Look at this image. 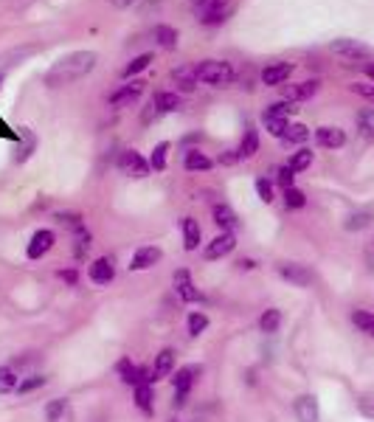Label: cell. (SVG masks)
<instances>
[{
	"mask_svg": "<svg viewBox=\"0 0 374 422\" xmlns=\"http://www.w3.org/2000/svg\"><path fill=\"white\" fill-rule=\"evenodd\" d=\"M48 380L42 378V375H28V378H23L20 383H17V394H31V391H37V389H42Z\"/></svg>",
	"mask_w": 374,
	"mask_h": 422,
	"instance_id": "74e56055",
	"label": "cell"
},
{
	"mask_svg": "<svg viewBox=\"0 0 374 422\" xmlns=\"http://www.w3.org/2000/svg\"><path fill=\"white\" fill-rule=\"evenodd\" d=\"M352 90H355L357 96H363V99L374 101V85H352Z\"/></svg>",
	"mask_w": 374,
	"mask_h": 422,
	"instance_id": "7dc6e473",
	"label": "cell"
},
{
	"mask_svg": "<svg viewBox=\"0 0 374 422\" xmlns=\"http://www.w3.org/2000/svg\"><path fill=\"white\" fill-rule=\"evenodd\" d=\"M119 169L124 175H133V178H146L149 175V164L135 152V149H124L121 158H119Z\"/></svg>",
	"mask_w": 374,
	"mask_h": 422,
	"instance_id": "8992f818",
	"label": "cell"
},
{
	"mask_svg": "<svg viewBox=\"0 0 374 422\" xmlns=\"http://www.w3.org/2000/svg\"><path fill=\"white\" fill-rule=\"evenodd\" d=\"M284 205L293 208V211H296V208H304V205H307V194H304L301 189H296V186H293V189H284Z\"/></svg>",
	"mask_w": 374,
	"mask_h": 422,
	"instance_id": "ab89813d",
	"label": "cell"
},
{
	"mask_svg": "<svg viewBox=\"0 0 374 422\" xmlns=\"http://www.w3.org/2000/svg\"><path fill=\"white\" fill-rule=\"evenodd\" d=\"M194 3H200V0H194Z\"/></svg>",
	"mask_w": 374,
	"mask_h": 422,
	"instance_id": "9f6ffc18",
	"label": "cell"
},
{
	"mask_svg": "<svg viewBox=\"0 0 374 422\" xmlns=\"http://www.w3.org/2000/svg\"><path fill=\"white\" fill-rule=\"evenodd\" d=\"M60 276H62V279H65L68 285H76V271H62Z\"/></svg>",
	"mask_w": 374,
	"mask_h": 422,
	"instance_id": "db71d44e",
	"label": "cell"
},
{
	"mask_svg": "<svg viewBox=\"0 0 374 422\" xmlns=\"http://www.w3.org/2000/svg\"><path fill=\"white\" fill-rule=\"evenodd\" d=\"M158 116H160V110L155 108V104H149V108L144 110V124H149V121H152V119H158Z\"/></svg>",
	"mask_w": 374,
	"mask_h": 422,
	"instance_id": "681fc988",
	"label": "cell"
},
{
	"mask_svg": "<svg viewBox=\"0 0 374 422\" xmlns=\"http://www.w3.org/2000/svg\"><path fill=\"white\" fill-rule=\"evenodd\" d=\"M160 248H155V245H144V248H138L135 251V256H133V262H130V271H149L155 262H160Z\"/></svg>",
	"mask_w": 374,
	"mask_h": 422,
	"instance_id": "8fae6325",
	"label": "cell"
},
{
	"mask_svg": "<svg viewBox=\"0 0 374 422\" xmlns=\"http://www.w3.org/2000/svg\"><path fill=\"white\" fill-rule=\"evenodd\" d=\"M309 164H312V152H309V149H298V152H293V158H290L287 167H290V172L298 175V172H304Z\"/></svg>",
	"mask_w": 374,
	"mask_h": 422,
	"instance_id": "836d02e7",
	"label": "cell"
},
{
	"mask_svg": "<svg viewBox=\"0 0 374 422\" xmlns=\"http://www.w3.org/2000/svg\"><path fill=\"white\" fill-rule=\"evenodd\" d=\"M296 110H298L296 104L284 99V101H276V104H271V108H267L264 113H271V116H282V119H290V116H293Z\"/></svg>",
	"mask_w": 374,
	"mask_h": 422,
	"instance_id": "60d3db41",
	"label": "cell"
},
{
	"mask_svg": "<svg viewBox=\"0 0 374 422\" xmlns=\"http://www.w3.org/2000/svg\"><path fill=\"white\" fill-rule=\"evenodd\" d=\"M256 194H259L262 203H273V186H271V180L259 178V180H256Z\"/></svg>",
	"mask_w": 374,
	"mask_h": 422,
	"instance_id": "f6af8a7d",
	"label": "cell"
},
{
	"mask_svg": "<svg viewBox=\"0 0 374 422\" xmlns=\"http://www.w3.org/2000/svg\"><path fill=\"white\" fill-rule=\"evenodd\" d=\"M237 161H239V149H237V152L228 149L226 155H220V164H226V167H228V164H237Z\"/></svg>",
	"mask_w": 374,
	"mask_h": 422,
	"instance_id": "c3c4849f",
	"label": "cell"
},
{
	"mask_svg": "<svg viewBox=\"0 0 374 422\" xmlns=\"http://www.w3.org/2000/svg\"><path fill=\"white\" fill-rule=\"evenodd\" d=\"M290 74H293V65H290V62H273V65H267V68L262 71V82H264L267 87H276V85H284V82L290 79Z\"/></svg>",
	"mask_w": 374,
	"mask_h": 422,
	"instance_id": "4fadbf2b",
	"label": "cell"
},
{
	"mask_svg": "<svg viewBox=\"0 0 374 422\" xmlns=\"http://www.w3.org/2000/svg\"><path fill=\"white\" fill-rule=\"evenodd\" d=\"M172 369H175V352L172 349H164V352H158L155 357V366H152V372H155V380H164L172 375Z\"/></svg>",
	"mask_w": 374,
	"mask_h": 422,
	"instance_id": "ffe728a7",
	"label": "cell"
},
{
	"mask_svg": "<svg viewBox=\"0 0 374 422\" xmlns=\"http://www.w3.org/2000/svg\"><path fill=\"white\" fill-rule=\"evenodd\" d=\"M116 369H119V378H121L127 386H138V366H133L130 357H121Z\"/></svg>",
	"mask_w": 374,
	"mask_h": 422,
	"instance_id": "4dcf8cb0",
	"label": "cell"
},
{
	"mask_svg": "<svg viewBox=\"0 0 374 422\" xmlns=\"http://www.w3.org/2000/svg\"><path fill=\"white\" fill-rule=\"evenodd\" d=\"M175 287H178L183 301H200V290L192 285L189 271H175Z\"/></svg>",
	"mask_w": 374,
	"mask_h": 422,
	"instance_id": "d6986e66",
	"label": "cell"
},
{
	"mask_svg": "<svg viewBox=\"0 0 374 422\" xmlns=\"http://www.w3.org/2000/svg\"><path fill=\"white\" fill-rule=\"evenodd\" d=\"M113 276H116V268H113L110 256H99L90 265V282H96V285H110Z\"/></svg>",
	"mask_w": 374,
	"mask_h": 422,
	"instance_id": "7c38bea8",
	"label": "cell"
},
{
	"mask_svg": "<svg viewBox=\"0 0 374 422\" xmlns=\"http://www.w3.org/2000/svg\"><path fill=\"white\" fill-rule=\"evenodd\" d=\"M366 76H368V79H374V65H366Z\"/></svg>",
	"mask_w": 374,
	"mask_h": 422,
	"instance_id": "11a10c76",
	"label": "cell"
},
{
	"mask_svg": "<svg viewBox=\"0 0 374 422\" xmlns=\"http://www.w3.org/2000/svg\"><path fill=\"white\" fill-rule=\"evenodd\" d=\"M172 79H175V85H178L180 93H192L194 85L200 82V79H197V68H189V65L175 68V71H172Z\"/></svg>",
	"mask_w": 374,
	"mask_h": 422,
	"instance_id": "ac0fdd59",
	"label": "cell"
},
{
	"mask_svg": "<svg viewBox=\"0 0 374 422\" xmlns=\"http://www.w3.org/2000/svg\"><path fill=\"white\" fill-rule=\"evenodd\" d=\"M155 40H158L160 48H167V51L178 48V31L172 26H155Z\"/></svg>",
	"mask_w": 374,
	"mask_h": 422,
	"instance_id": "f1b7e54d",
	"label": "cell"
},
{
	"mask_svg": "<svg viewBox=\"0 0 374 422\" xmlns=\"http://www.w3.org/2000/svg\"><path fill=\"white\" fill-rule=\"evenodd\" d=\"M183 164H186V169H189V172H208V169L214 167V164H211V158H208V155H203L200 149H189Z\"/></svg>",
	"mask_w": 374,
	"mask_h": 422,
	"instance_id": "cb8c5ba5",
	"label": "cell"
},
{
	"mask_svg": "<svg viewBox=\"0 0 374 422\" xmlns=\"http://www.w3.org/2000/svg\"><path fill=\"white\" fill-rule=\"evenodd\" d=\"M110 3H113L116 9H130V6L135 3V0H110Z\"/></svg>",
	"mask_w": 374,
	"mask_h": 422,
	"instance_id": "f5cc1de1",
	"label": "cell"
},
{
	"mask_svg": "<svg viewBox=\"0 0 374 422\" xmlns=\"http://www.w3.org/2000/svg\"><path fill=\"white\" fill-rule=\"evenodd\" d=\"M330 51H332L335 57H343V60H366L368 57V48L363 42H357V40H349V37L335 40L330 45Z\"/></svg>",
	"mask_w": 374,
	"mask_h": 422,
	"instance_id": "5b68a950",
	"label": "cell"
},
{
	"mask_svg": "<svg viewBox=\"0 0 374 422\" xmlns=\"http://www.w3.org/2000/svg\"><path fill=\"white\" fill-rule=\"evenodd\" d=\"M293 408H296V416H298V422H321L318 400H315L312 394H301V397H296Z\"/></svg>",
	"mask_w": 374,
	"mask_h": 422,
	"instance_id": "30bf717a",
	"label": "cell"
},
{
	"mask_svg": "<svg viewBox=\"0 0 374 422\" xmlns=\"http://www.w3.org/2000/svg\"><path fill=\"white\" fill-rule=\"evenodd\" d=\"M282 90H284L287 101H304V99H312L318 93V82L307 79V82H298V85H282Z\"/></svg>",
	"mask_w": 374,
	"mask_h": 422,
	"instance_id": "2e32d148",
	"label": "cell"
},
{
	"mask_svg": "<svg viewBox=\"0 0 374 422\" xmlns=\"http://www.w3.org/2000/svg\"><path fill=\"white\" fill-rule=\"evenodd\" d=\"M17 369L15 366H0V394L17 391Z\"/></svg>",
	"mask_w": 374,
	"mask_h": 422,
	"instance_id": "83f0119b",
	"label": "cell"
},
{
	"mask_svg": "<svg viewBox=\"0 0 374 422\" xmlns=\"http://www.w3.org/2000/svg\"><path fill=\"white\" fill-rule=\"evenodd\" d=\"M152 386H135V405L144 411V414H152Z\"/></svg>",
	"mask_w": 374,
	"mask_h": 422,
	"instance_id": "e575fe53",
	"label": "cell"
},
{
	"mask_svg": "<svg viewBox=\"0 0 374 422\" xmlns=\"http://www.w3.org/2000/svg\"><path fill=\"white\" fill-rule=\"evenodd\" d=\"M96 51H74V54L62 57L57 65H53L45 76L48 85H68V82H76L82 76H87L93 68H96Z\"/></svg>",
	"mask_w": 374,
	"mask_h": 422,
	"instance_id": "6da1fadb",
	"label": "cell"
},
{
	"mask_svg": "<svg viewBox=\"0 0 374 422\" xmlns=\"http://www.w3.org/2000/svg\"><path fill=\"white\" fill-rule=\"evenodd\" d=\"M53 242H57V237H53V231H48V228H40V231L31 237L28 248H26L28 259H40V256H45V253L53 248Z\"/></svg>",
	"mask_w": 374,
	"mask_h": 422,
	"instance_id": "ba28073f",
	"label": "cell"
},
{
	"mask_svg": "<svg viewBox=\"0 0 374 422\" xmlns=\"http://www.w3.org/2000/svg\"><path fill=\"white\" fill-rule=\"evenodd\" d=\"M149 62H152V54H141V57H135V60L121 71V76H124V79H133L135 74H141L144 68H149Z\"/></svg>",
	"mask_w": 374,
	"mask_h": 422,
	"instance_id": "8d00e7d4",
	"label": "cell"
},
{
	"mask_svg": "<svg viewBox=\"0 0 374 422\" xmlns=\"http://www.w3.org/2000/svg\"><path fill=\"white\" fill-rule=\"evenodd\" d=\"M293 178H296V172H290V167H282V169L276 172V183H279L282 189H293Z\"/></svg>",
	"mask_w": 374,
	"mask_h": 422,
	"instance_id": "bcb514c9",
	"label": "cell"
},
{
	"mask_svg": "<svg viewBox=\"0 0 374 422\" xmlns=\"http://www.w3.org/2000/svg\"><path fill=\"white\" fill-rule=\"evenodd\" d=\"M357 130L366 135V138H374V110L366 108L357 113Z\"/></svg>",
	"mask_w": 374,
	"mask_h": 422,
	"instance_id": "d590c367",
	"label": "cell"
},
{
	"mask_svg": "<svg viewBox=\"0 0 374 422\" xmlns=\"http://www.w3.org/2000/svg\"><path fill=\"white\" fill-rule=\"evenodd\" d=\"M200 237H203L200 223L194 217H186L183 220V245H186V251H197L200 248Z\"/></svg>",
	"mask_w": 374,
	"mask_h": 422,
	"instance_id": "44dd1931",
	"label": "cell"
},
{
	"mask_svg": "<svg viewBox=\"0 0 374 422\" xmlns=\"http://www.w3.org/2000/svg\"><path fill=\"white\" fill-rule=\"evenodd\" d=\"M20 138H23L26 144H23V149H20V152H17V158H15L17 164L28 161V158H31V152H34V146H37V138H34V133H31L28 127H20Z\"/></svg>",
	"mask_w": 374,
	"mask_h": 422,
	"instance_id": "1f68e13d",
	"label": "cell"
},
{
	"mask_svg": "<svg viewBox=\"0 0 374 422\" xmlns=\"http://www.w3.org/2000/svg\"><path fill=\"white\" fill-rule=\"evenodd\" d=\"M237 265H239L242 271H253V268H256V262H253V259H239Z\"/></svg>",
	"mask_w": 374,
	"mask_h": 422,
	"instance_id": "816d5d0a",
	"label": "cell"
},
{
	"mask_svg": "<svg viewBox=\"0 0 374 422\" xmlns=\"http://www.w3.org/2000/svg\"><path fill=\"white\" fill-rule=\"evenodd\" d=\"M357 411H360L363 416L374 419V391H366V394L357 397Z\"/></svg>",
	"mask_w": 374,
	"mask_h": 422,
	"instance_id": "ee69618b",
	"label": "cell"
},
{
	"mask_svg": "<svg viewBox=\"0 0 374 422\" xmlns=\"http://www.w3.org/2000/svg\"><path fill=\"white\" fill-rule=\"evenodd\" d=\"M307 138H309V130H307L304 124H290L282 141H287V144H304Z\"/></svg>",
	"mask_w": 374,
	"mask_h": 422,
	"instance_id": "f35d334b",
	"label": "cell"
},
{
	"mask_svg": "<svg viewBox=\"0 0 374 422\" xmlns=\"http://www.w3.org/2000/svg\"><path fill=\"white\" fill-rule=\"evenodd\" d=\"M279 327H282V312L279 310H264L262 312V319H259V330L262 332H267V335H273V332H279Z\"/></svg>",
	"mask_w": 374,
	"mask_h": 422,
	"instance_id": "484cf974",
	"label": "cell"
},
{
	"mask_svg": "<svg viewBox=\"0 0 374 422\" xmlns=\"http://www.w3.org/2000/svg\"><path fill=\"white\" fill-rule=\"evenodd\" d=\"M262 124H264V130L271 133V135L284 138V133H287V127H290V119H282V116H271V113H264V116H262Z\"/></svg>",
	"mask_w": 374,
	"mask_h": 422,
	"instance_id": "4316f807",
	"label": "cell"
},
{
	"mask_svg": "<svg viewBox=\"0 0 374 422\" xmlns=\"http://www.w3.org/2000/svg\"><path fill=\"white\" fill-rule=\"evenodd\" d=\"M186 400H189V394H183V391H175V408H183V405H186Z\"/></svg>",
	"mask_w": 374,
	"mask_h": 422,
	"instance_id": "f907efd6",
	"label": "cell"
},
{
	"mask_svg": "<svg viewBox=\"0 0 374 422\" xmlns=\"http://www.w3.org/2000/svg\"><path fill=\"white\" fill-rule=\"evenodd\" d=\"M279 276L296 287H309L312 285V271L307 265H298V262H284L279 265Z\"/></svg>",
	"mask_w": 374,
	"mask_h": 422,
	"instance_id": "277c9868",
	"label": "cell"
},
{
	"mask_svg": "<svg viewBox=\"0 0 374 422\" xmlns=\"http://www.w3.org/2000/svg\"><path fill=\"white\" fill-rule=\"evenodd\" d=\"M167 152H169V144H167V141H160V144L152 149L149 167H152L155 172H164V169H167Z\"/></svg>",
	"mask_w": 374,
	"mask_h": 422,
	"instance_id": "d6a6232c",
	"label": "cell"
},
{
	"mask_svg": "<svg viewBox=\"0 0 374 422\" xmlns=\"http://www.w3.org/2000/svg\"><path fill=\"white\" fill-rule=\"evenodd\" d=\"M352 324H355L360 332H366V335H371V338H374V315H371V312H366V310H355V312H352Z\"/></svg>",
	"mask_w": 374,
	"mask_h": 422,
	"instance_id": "f546056e",
	"label": "cell"
},
{
	"mask_svg": "<svg viewBox=\"0 0 374 422\" xmlns=\"http://www.w3.org/2000/svg\"><path fill=\"white\" fill-rule=\"evenodd\" d=\"M172 422H178V419H172Z\"/></svg>",
	"mask_w": 374,
	"mask_h": 422,
	"instance_id": "6f0895ef",
	"label": "cell"
},
{
	"mask_svg": "<svg viewBox=\"0 0 374 422\" xmlns=\"http://www.w3.org/2000/svg\"><path fill=\"white\" fill-rule=\"evenodd\" d=\"M214 223H217L223 231H231L237 228V214H234V208L220 203V205H214Z\"/></svg>",
	"mask_w": 374,
	"mask_h": 422,
	"instance_id": "603a6c76",
	"label": "cell"
},
{
	"mask_svg": "<svg viewBox=\"0 0 374 422\" xmlns=\"http://www.w3.org/2000/svg\"><path fill=\"white\" fill-rule=\"evenodd\" d=\"M315 141L324 149H341L346 144V133L341 127H318L315 130Z\"/></svg>",
	"mask_w": 374,
	"mask_h": 422,
	"instance_id": "9a60e30c",
	"label": "cell"
},
{
	"mask_svg": "<svg viewBox=\"0 0 374 422\" xmlns=\"http://www.w3.org/2000/svg\"><path fill=\"white\" fill-rule=\"evenodd\" d=\"M197 68V79L205 82V85H214V87H223V85H231L234 82V68L231 62L226 60H205Z\"/></svg>",
	"mask_w": 374,
	"mask_h": 422,
	"instance_id": "7a4b0ae2",
	"label": "cell"
},
{
	"mask_svg": "<svg viewBox=\"0 0 374 422\" xmlns=\"http://www.w3.org/2000/svg\"><path fill=\"white\" fill-rule=\"evenodd\" d=\"M368 223H371V214H368V211H357V214H349L346 228H349V231H360V228H366Z\"/></svg>",
	"mask_w": 374,
	"mask_h": 422,
	"instance_id": "7bdbcfd3",
	"label": "cell"
},
{
	"mask_svg": "<svg viewBox=\"0 0 374 422\" xmlns=\"http://www.w3.org/2000/svg\"><path fill=\"white\" fill-rule=\"evenodd\" d=\"M45 422H74V408L68 400L57 397L45 405Z\"/></svg>",
	"mask_w": 374,
	"mask_h": 422,
	"instance_id": "5bb4252c",
	"label": "cell"
},
{
	"mask_svg": "<svg viewBox=\"0 0 374 422\" xmlns=\"http://www.w3.org/2000/svg\"><path fill=\"white\" fill-rule=\"evenodd\" d=\"M205 327H208V315H205V312H192V315H189V335H192V338H197Z\"/></svg>",
	"mask_w": 374,
	"mask_h": 422,
	"instance_id": "b9f144b4",
	"label": "cell"
},
{
	"mask_svg": "<svg viewBox=\"0 0 374 422\" xmlns=\"http://www.w3.org/2000/svg\"><path fill=\"white\" fill-rule=\"evenodd\" d=\"M200 372H203L200 366H183V369H178V375L172 378V383H175V391H183V394H189V389L194 386V380L200 378Z\"/></svg>",
	"mask_w": 374,
	"mask_h": 422,
	"instance_id": "e0dca14e",
	"label": "cell"
},
{
	"mask_svg": "<svg viewBox=\"0 0 374 422\" xmlns=\"http://www.w3.org/2000/svg\"><path fill=\"white\" fill-rule=\"evenodd\" d=\"M259 149V133L253 124L245 127V135H242V144H239V158H253Z\"/></svg>",
	"mask_w": 374,
	"mask_h": 422,
	"instance_id": "d4e9b609",
	"label": "cell"
},
{
	"mask_svg": "<svg viewBox=\"0 0 374 422\" xmlns=\"http://www.w3.org/2000/svg\"><path fill=\"white\" fill-rule=\"evenodd\" d=\"M152 104L160 110V113H172V110H178L180 108V96L178 93H172V90H160V93H155L152 96Z\"/></svg>",
	"mask_w": 374,
	"mask_h": 422,
	"instance_id": "7402d4cb",
	"label": "cell"
},
{
	"mask_svg": "<svg viewBox=\"0 0 374 422\" xmlns=\"http://www.w3.org/2000/svg\"><path fill=\"white\" fill-rule=\"evenodd\" d=\"M141 93H144V82H141V79H133V82H127L124 87H119V90L110 96V104H113V108H124V104L138 101Z\"/></svg>",
	"mask_w": 374,
	"mask_h": 422,
	"instance_id": "9c48e42d",
	"label": "cell"
},
{
	"mask_svg": "<svg viewBox=\"0 0 374 422\" xmlns=\"http://www.w3.org/2000/svg\"><path fill=\"white\" fill-rule=\"evenodd\" d=\"M228 3L231 0H200V3H194L197 6V20L203 26H220L228 15Z\"/></svg>",
	"mask_w": 374,
	"mask_h": 422,
	"instance_id": "3957f363",
	"label": "cell"
},
{
	"mask_svg": "<svg viewBox=\"0 0 374 422\" xmlns=\"http://www.w3.org/2000/svg\"><path fill=\"white\" fill-rule=\"evenodd\" d=\"M234 248H237V237H234L231 231H223L220 237H214V239L205 245L203 256H205V259H223V256H228Z\"/></svg>",
	"mask_w": 374,
	"mask_h": 422,
	"instance_id": "52a82bcc",
	"label": "cell"
}]
</instances>
